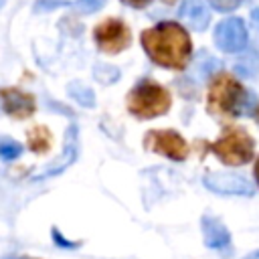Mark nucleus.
Masks as SVG:
<instances>
[{
  "mask_svg": "<svg viewBox=\"0 0 259 259\" xmlns=\"http://www.w3.org/2000/svg\"><path fill=\"white\" fill-rule=\"evenodd\" d=\"M142 47L156 65L174 71L184 69L192 53V42L188 32L178 22H170V20H164L144 30Z\"/></svg>",
  "mask_w": 259,
  "mask_h": 259,
  "instance_id": "nucleus-1",
  "label": "nucleus"
},
{
  "mask_svg": "<svg viewBox=\"0 0 259 259\" xmlns=\"http://www.w3.org/2000/svg\"><path fill=\"white\" fill-rule=\"evenodd\" d=\"M255 105H257L255 93L247 91L235 77L223 73L210 83L206 109L212 115H225V117L251 115V111H255Z\"/></svg>",
  "mask_w": 259,
  "mask_h": 259,
  "instance_id": "nucleus-2",
  "label": "nucleus"
},
{
  "mask_svg": "<svg viewBox=\"0 0 259 259\" xmlns=\"http://www.w3.org/2000/svg\"><path fill=\"white\" fill-rule=\"evenodd\" d=\"M172 105L170 91L156 81L142 79L127 93V111L138 119H152L164 115Z\"/></svg>",
  "mask_w": 259,
  "mask_h": 259,
  "instance_id": "nucleus-3",
  "label": "nucleus"
},
{
  "mask_svg": "<svg viewBox=\"0 0 259 259\" xmlns=\"http://www.w3.org/2000/svg\"><path fill=\"white\" fill-rule=\"evenodd\" d=\"M214 156L229 166H243L253 158V140L243 127H229L217 142L210 144Z\"/></svg>",
  "mask_w": 259,
  "mask_h": 259,
  "instance_id": "nucleus-4",
  "label": "nucleus"
},
{
  "mask_svg": "<svg viewBox=\"0 0 259 259\" xmlns=\"http://www.w3.org/2000/svg\"><path fill=\"white\" fill-rule=\"evenodd\" d=\"M93 38H95V45L99 47V51L115 55V53H121L130 47L132 32L123 20L105 18L93 28Z\"/></svg>",
  "mask_w": 259,
  "mask_h": 259,
  "instance_id": "nucleus-5",
  "label": "nucleus"
},
{
  "mask_svg": "<svg viewBox=\"0 0 259 259\" xmlns=\"http://www.w3.org/2000/svg\"><path fill=\"white\" fill-rule=\"evenodd\" d=\"M144 146L150 152L162 154L174 162H182L188 156L186 140L174 130H150L144 136Z\"/></svg>",
  "mask_w": 259,
  "mask_h": 259,
  "instance_id": "nucleus-6",
  "label": "nucleus"
},
{
  "mask_svg": "<svg viewBox=\"0 0 259 259\" xmlns=\"http://www.w3.org/2000/svg\"><path fill=\"white\" fill-rule=\"evenodd\" d=\"M214 45L225 53H239L247 47V26L241 18H227L214 28Z\"/></svg>",
  "mask_w": 259,
  "mask_h": 259,
  "instance_id": "nucleus-7",
  "label": "nucleus"
},
{
  "mask_svg": "<svg viewBox=\"0 0 259 259\" xmlns=\"http://www.w3.org/2000/svg\"><path fill=\"white\" fill-rule=\"evenodd\" d=\"M204 186L219 194H237V196H251L253 186L247 178L231 172H208L202 178Z\"/></svg>",
  "mask_w": 259,
  "mask_h": 259,
  "instance_id": "nucleus-8",
  "label": "nucleus"
},
{
  "mask_svg": "<svg viewBox=\"0 0 259 259\" xmlns=\"http://www.w3.org/2000/svg\"><path fill=\"white\" fill-rule=\"evenodd\" d=\"M0 101H2L4 111L10 117H16V119L30 117L36 111L34 97L30 93L18 89V87H2L0 89Z\"/></svg>",
  "mask_w": 259,
  "mask_h": 259,
  "instance_id": "nucleus-9",
  "label": "nucleus"
},
{
  "mask_svg": "<svg viewBox=\"0 0 259 259\" xmlns=\"http://www.w3.org/2000/svg\"><path fill=\"white\" fill-rule=\"evenodd\" d=\"M77 138H79V130H77V125H69V127H67V136H65V148H63V154H61L51 166H47V168L36 176V180H38V178L55 176V174L63 172L65 168H69V166L75 162V158H77V150H79V146H77V144H79Z\"/></svg>",
  "mask_w": 259,
  "mask_h": 259,
  "instance_id": "nucleus-10",
  "label": "nucleus"
},
{
  "mask_svg": "<svg viewBox=\"0 0 259 259\" xmlns=\"http://www.w3.org/2000/svg\"><path fill=\"white\" fill-rule=\"evenodd\" d=\"M200 227H202V239H204V245L210 247V249H223L231 243V233L229 229L214 217H202L200 221Z\"/></svg>",
  "mask_w": 259,
  "mask_h": 259,
  "instance_id": "nucleus-11",
  "label": "nucleus"
},
{
  "mask_svg": "<svg viewBox=\"0 0 259 259\" xmlns=\"http://www.w3.org/2000/svg\"><path fill=\"white\" fill-rule=\"evenodd\" d=\"M178 16L194 30H204L210 22L208 10L200 0H184L178 10Z\"/></svg>",
  "mask_w": 259,
  "mask_h": 259,
  "instance_id": "nucleus-12",
  "label": "nucleus"
},
{
  "mask_svg": "<svg viewBox=\"0 0 259 259\" xmlns=\"http://www.w3.org/2000/svg\"><path fill=\"white\" fill-rule=\"evenodd\" d=\"M28 148L36 154H45L49 148H51V142H53V136L51 132L45 127V125H34L28 130Z\"/></svg>",
  "mask_w": 259,
  "mask_h": 259,
  "instance_id": "nucleus-13",
  "label": "nucleus"
},
{
  "mask_svg": "<svg viewBox=\"0 0 259 259\" xmlns=\"http://www.w3.org/2000/svg\"><path fill=\"white\" fill-rule=\"evenodd\" d=\"M67 91H69V95H73V99H75L77 103H81L83 107H93V105H95V95H93V91H91L87 85H83V83H79V81H73V83L67 87Z\"/></svg>",
  "mask_w": 259,
  "mask_h": 259,
  "instance_id": "nucleus-14",
  "label": "nucleus"
},
{
  "mask_svg": "<svg viewBox=\"0 0 259 259\" xmlns=\"http://www.w3.org/2000/svg\"><path fill=\"white\" fill-rule=\"evenodd\" d=\"M22 154V146L12 138H0V160L10 162Z\"/></svg>",
  "mask_w": 259,
  "mask_h": 259,
  "instance_id": "nucleus-15",
  "label": "nucleus"
},
{
  "mask_svg": "<svg viewBox=\"0 0 259 259\" xmlns=\"http://www.w3.org/2000/svg\"><path fill=\"white\" fill-rule=\"evenodd\" d=\"M107 0H77L75 2V10L81 12V14H91V12H97Z\"/></svg>",
  "mask_w": 259,
  "mask_h": 259,
  "instance_id": "nucleus-16",
  "label": "nucleus"
},
{
  "mask_svg": "<svg viewBox=\"0 0 259 259\" xmlns=\"http://www.w3.org/2000/svg\"><path fill=\"white\" fill-rule=\"evenodd\" d=\"M208 4L219 12H231L243 4V0H208Z\"/></svg>",
  "mask_w": 259,
  "mask_h": 259,
  "instance_id": "nucleus-17",
  "label": "nucleus"
},
{
  "mask_svg": "<svg viewBox=\"0 0 259 259\" xmlns=\"http://www.w3.org/2000/svg\"><path fill=\"white\" fill-rule=\"evenodd\" d=\"M65 4H67V0H36L34 2V12H47V10L65 6Z\"/></svg>",
  "mask_w": 259,
  "mask_h": 259,
  "instance_id": "nucleus-18",
  "label": "nucleus"
},
{
  "mask_svg": "<svg viewBox=\"0 0 259 259\" xmlns=\"http://www.w3.org/2000/svg\"><path fill=\"white\" fill-rule=\"evenodd\" d=\"M53 241H55L59 247H65V249H75V247H79L77 241H67V239L63 237V233L57 231V229H53Z\"/></svg>",
  "mask_w": 259,
  "mask_h": 259,
  "instance_id": "nucleus-19",
  "label": "nucleus"
},
{
  "mask_svg": "<svg viewBox=\"0 0 259 259\" xmlns=\"http://www.w3.org/2000/svg\"><path fill=\"white\" fill-rule=\"evenodd\" d=\"M123 4H127V6H132V8H144V6H148L152 0H121Z\"/></svg>",
  "mask_w": 259,
  "mask_h": 259,
  "instance_id": "nucleus-20",
  "label": "nucleus"
},
{
  "mask_svg": "<svg viewBox=\"0 0 259 259\" xmlns=\"http://www.w3.org/2000/svg\"><path fill=\"white\" fill-rule=\"evenodd\" d=\"M251 16H253V20H255V22L259 24V8H255V10L251 12Z\"/></svg>",
  "mask_w": 259,
  "mask_h": 259,
  "instance_id": "nucleus-21",
  "label": "nucleus"
},
{
  "mask_svg": "<svg viewBox=\"0 0 259 259\" xmlns=\"http://www.w3.org/2000/svg\"><path fill=\"white\" fill-rule=\"evenodd\" d=\"M255 178H257V184H259V160L255 162Z\"/></svg>",
  "mask_w": 259,
  "mask_h": 259,
  "instance_id": "nucleus-22",
  "label": "nucleus"
},
{
  "mask_svg": "<svg viewBox=\"0 0 259 259\" xmlns=\"http://www.w3.org/2000/svg\"><path fill=\"white\" fill-rule=\"evenodd\" d=\"M245 259H259V251H257V253H251V255H247Z\"/></svg>",
  "mask_w": 259,
  "mask_h": 259,
  "instance_id": "nucleus-23",
  "label": "nucleus"
},
{
  "mask_svg": "<svg viewBox=\"0 0 259 259\" xmlns=\"http://www.w3.org/2000/svg\"><path fill=\"white\" fill-rule=\"evenodd\" d=\"M164 2H168V4H172V2H176V0H164Z\"/></svg>",
  "mask_w": 259,
  "mask_h": 259,
  "instance_id": "nucleus-24",
  "label": "nucleus"
},
{
  "mask_svg": "<svg viewBox=\"0 0 259 259\" xmlns=\"http://www.w3.org/2000/svg\"><path fill=\"white\" fill-rule=\"evenodd\" d=\"M2 2H4V0H0V6H2Z\"/></svg>",
  "mask_w": 259,
  "mask_h": 259,
  "instance_id": "nucleus-25",
  "label": "nucleus"
},
{
  "mask_svg": "<svg viewBox=\"0 0 259 259\" xmlns=\"http://www.w3.org/2000/svg\"><path fill=\"white\" fill-rule=\"evenodd\" d=\"M257 119H259V111H257Z\"/></svg>",
  "mask_w": 259,
  "mask_h": 259,
  "instance_id": "nucleus-26",
  "label": "nucleus"
}]
</instances>
